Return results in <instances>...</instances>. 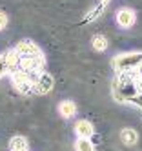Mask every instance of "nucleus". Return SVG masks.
<instances>
[{"mask_svg": "<svg viewBox=\"0 0 142 151\" xmlns=\"http://www.w3.org/2000/svg\"><path fill=\"white\" fill-rule=\"evenodd\" d=\"M120 140H122V144H126V146H133V144H137L138 135H137L135 129H131V127H124L122 131H120Z\"/></svg>", "mask_w": 142, "mask_h": 151, "instance_id": "obj_9", "label": "nucleus"}, {"mask_svg": "<svg viewBox=\"0 0 142 151\" xmlns=\"http://www.w3.org/2000/svg\"><path fill=\"white\" fill-rule=\"evenodd\" d=\"M53 86H55V78L46 71L37 73V77L33 78V91L37 95H48L53 89Z\"/></svg>", "mask_w": 142, "mask_h": 151, "instance_id": "obj_2", "label": "nucleus"}, {"mask_svg": "<svg viewBox=\"0 0 142 151\" xmlns=\"http://www.w3.org/2000/svg\"><path fill=\"white\" fill-rule=\"evenodd\" d=\"M58 113L64 116V118H73L76 115V104L71 102V100H64L58 104Z\"/></svg>", "mask_w": 142, "mask_h": 151, "instance_id": "obj_8", "label": "nucleus"}, {"mask_svg": "<svg viewBox=\"0 0 142 151\" xmlns=\"http://www.w3.org/2000/svg\"><path fill=\"white\" fill-rule=\"evenodd\" d=\"M91 42H93V47L97 51H106L107 49V38L104 35H95Z\"/></svg>", "mask_w": 142, "mask_h": 151, "instance_id": "obj_13", "label": "nucleus"}, {"mask_svg": "<svg viewBox=\"0 0 142 151\" xmlns=\"http://www.w3.org/2000/svg\"><path fill=\"white\" fill-rule=\"evenodd\" d=\"M75 151H95V147H93V142L89 138H76Z\"/></svg>", "mask_w": 142, "mask_h": 151, "instance_id": "obj_12", "label": "nucleus"}, {"mask_svg": "<svg viewBox=\"0 0 142 151\" xmlns=\"http://www.w3.org/2000/svg\"><path fill=\"white\" fill-rule=\"evenodd\" d=\"M75 133L79 138H91L95 135V127L89 120H79L75 124Z\"/></svg>", "mask_w": 142, "mask_h": 151, "instance_id": "obj_7", "label": "nucleus"}, {"mask_svg": "<svg viewBox=\"0 0 142 151\" xmlns=\"http://www.w3.org/2000/svg\"><path fill=\"white\" fill-rule=\"evenodd\" d=\"M11 80H13V86L20 93L33 91V77L29 73L22 71V69H15V71H11Z\"/></svg>", "mask_w": 142, "mask_h": 151, "instance_id": "obj_3", "label": "nucleus"}, {"mask_svg": "<svg viewBox=\"0 0 142 151\" xmlns=\"http://www.w3.org/2000/svg\"><path fill=\"white\" fill-rule=\"evenodd\" d=\"M9 147H11V151H26L27 149V140H26V137H20V135L13 137V138L9 140Z\"/></svg>", "mask_w": 142, "mask_h": 151, "instance_id": "obj_10", "label": "nucleus"}, {"mask_svg": "<svg viewBox=\"0 0 142 151\" xmlns=\"http://www.w3.org/2000/svg\"><path fill=\"white\" fill-rule=\"evenodd\" d=\"M6 55V60H7V66H9V71H15L18 69V62H20V55L15 51V49H9L4 53Z\"/></svg>", "mask_w": 142, "mask_h": 151, "instance_id": "obj_11", "label": "nucleus"}, {"mask_svg": "<svg viewBox=\"0 0 142 151\" xmlns=\"http://www.w3.org/2000/svg\"><path fill=\"white\" fill-rule=\"evenodd\" d=\"M135 71H137V77H138V78H142V62L135 68Z\"/></svg>", "mask_w": 142, "mask_h": 151, "instance_id": "obj_17", "label": "nucleus"}, {"mask_svg": "<svg viewBox=\"0 0 142 151\" xmlns=\"http://www.w3.org/2000/svg\"><path fill=\"white\" fill-rule=\"evenodd\" d=\"M115 22L118 27H122V29H129V27H133L135 22H137V15L133 9H129V7H120L117 15H115Z\"/></svg>", "mask_w": 142, "mask_h": 151, "instance_id": "obj_5", "label": "nucleus"}, {"mask_svg": "<svg viewBox=\"0 0 142 151\" xmlns=\"http://www.w3.org/2000/svg\"><path fill=\"white\" fill-rule=\"evenodd\" d=\"M26 151H27V149H26Z\"/></svg>", "mask_w": 142, "mask_h": 151, "instance_id": "obj_19", "label": "nucleus"}, {"mask_svg": "<svg viewBox=\"0 0 142 151\" xmlns=\"http://www.w3.org/2000/svg\"><path fill=\"white\" fill-rule=\"evenodd\" d=\"M15 51L18 53L20 57H40L42 55L40 47L35 44V42H31V40H22V42H18V44L15 46Z\"/></svg>", "mask_w": 142, "mask_h": 151, "instance_id": "obj_6", "label": "nucleus"}, {"mask_svg": "<svg viewBox=\"0 0 142 151\" xmlns=\"http://www.w3.org/2000/svg\"><path fill=\"white\" fill-rule=\"evenodd\" d=\"M135 88H137V91L142 95V78H137V82H135Z\"/></svg>", "mask_w": 142, "mask_h": 151, "instance_id": "obj_16", "label": "nucleus"}, {"mask_svg": "<svg viewBox=\"0 0 142 151\" xmlns=\"http://www.w3.org/2000/svg\"><path fill=\"white\" fill-rule=\"evenodd\" d=\"M107 2H109V0H102V4H107Z\"/></svg>", "mask_w": 142, "mask_h": 151, "instance_id": "obj_18", "label": "nucleus"}, {"mask_svg": "<svg viewBox=\"0 0 142 151\" xmlns=\"http://www.w3.org/2000/svg\"><path fill=\"white\" fill-rule=\"evenodd\" d=\"M11 71H9V66H7V60H6V55L2 53L0 55V78H4L6 75H9Z\"/></svg>", "mask_w": 142, "mask_h": 151, "instance_id": "obj_14", "label": "nucleus"}, {"mask_svg": "<svg viewBox=\"0 0 142 151\" xmlns=\"http://www.w3.org/2000/svg\"><path fill=\"white\" fill-rule=\"evenodd\" d=\"M142 62V53H122V55H117L113 58V69L117 73H126V71H131L135 69L138 64Z\"/></svg>", "mask_w": 142, "mask_h": 151, "instance_id": "obj_1", "label": "nucleus"}, {"mask_svg": "<svg viewBox=\"0 0 142 151\" xmlns=\"http://www.w3.org/2000/svg\"><path fill=\"white\" fill-rule=\"evenodd\" d=\"M7 26V15L4 11H0V31H4Z\"/></svg>", "mask_w": 142, "mask_h": 151, "instance_id": "obj_15", "label": "nucleus"}, {"mask_svg": "<svg viewBox=\"0 0 142 151\" xmlns=\"http://www.w3.org/2000/svg\"><path fill=\"white\" fill-rule=\"evenodd\" d=\"M44 68V57H20L18 62V69L26 71V73H40Z\"/></svg>", "mask_w": 142, "mask_h": 151, "instance_id": "obj_4", "label": "nucleus"}]
</instances>
